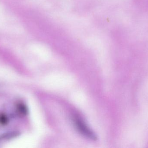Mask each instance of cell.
I'll return each mask as SVG.
<instances>
[{
    "label": "cell",
    "instance_id": "obj_1",
    "mask_svg": "<svg viewBox=\"0 0 148 148\" xmlns=\"http://www.w3.org/2000/svg\"><path fill=\"white\" fill-rule=\"evenodd\" d=\"M74 120L76 127L81 133L87 137L92 140H95L96 138L95 135L90 129L89 128L82 120L78 117H75Z\"/></svg>",
    "mask_w": 148,
    "mask_h": 148
},
{
    "label": "cell",
    "instance_id": "obj_2",
    "mask_svg": "<svg viewBox=\"0 0 148 148\" xmlns=\"http://www.w3.org/2000/svg\"><path fill=\"white\" fill-rule=\"evenodd\" d=\"M19 110L22 114H27V110L26 106L23 105V104L20 105V106H19Z\"/></svg>",
    "mask_w": 148,
    "mask_h": 148
},
{
    "label": "cell",
    "instance_id": "obj_3",
    "mask_svg": "<svg viewBox=\"0 0 148 148\" xmlns=\"http://www.w3.org/2000/svg\"><path fill=\"white\" fill-rule=\"evenodd\" d=\"M7 121H8V119L5 116L2 115L0 116V123L1 124H6L7 123Z\"/></svg>",
    "mask_w": 148,
    "mask_h": 148
}]
</instances>
